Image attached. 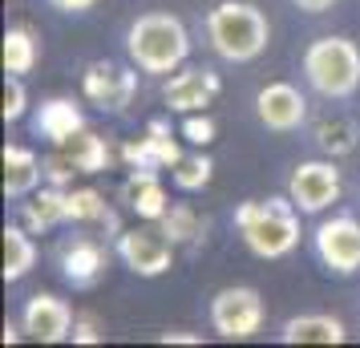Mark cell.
I'll return each instance as SVG.
<instances>
[{
  "label": "cell",
  "mask_w": 360,
  "mask_h": 348,
  "mask_svg": "<svg viewBox=\"0 0 360 348\" xmlns=\"http://www.w3.org/2000/svg\"><path fill=\"white\" fill-rule=\"evenodd\" d=\"M231 223L255 259H283L300 247V207L292 202V195L239 202Z\"/></svg>",
  "instance_id": "1"
},
{
  "label": "cell",
  "mask_w": 360,
  "mask_h": 348,
  "mask_svg": "<svg viewBox=\"0 0 360 348\" xmlns=\"http://www.w3.org/2000/svg\"><path fill=\"white\" fill-rule=\"evenodd\" d=\"M202 33H207L214 57H223L231 65H247L267 53L271 25L263 17V8L251 0H219L202 20Z\"/></svg>",
  "instance_id": "2"
},
{
  "label": "cell",
  "mask_w": 360,
  "mask_h": 348,
  "mask_svg": "<svg viewBox=\"0 0 360 348\" xmlns=\"http://www.w3.org/2000/svg\"><path fill=\"white\" fill-rule=\"evenodd\" d=\"M126 53L142 73L170 77L191 57V33L174 13H142L126 29Z\"/></svg>",
  "instance_id": "3"
},
{
  "label": "cell",
  "mask_w": 360,
  "mask_h": 348,
  "mask_svg": "<svg viewBox=\"0 0 360 348\" xmlns=\"http://www.w3.org/2000/svg\"><path fill=\"white\" fill-rule=\"evenodd\" d=\"M304 82L328 101H348L360 89V45L348 37H316L304 49Z\"/></svg>",
  "instance_id": "4"
},
{
  "label": "cell",
  "mask_w": 360,
  "mask_h": 348,
  "mask_svg": "<svg viewBox=\"0 0 360 348\" xmlns=\"http://www.w3.org/2000/svg\"><path fill=\"white\" fill-rule=\"evenodd\" d=\"M263 320H267V308H263L259 288L235 283V288H219L211 296V328L223 340H251L263 328Z\"/></svg>",
  "instance_id": "5"
},
{
  "label": "cell",
  "mask_w": 360,
  "mask_h": 348,
  "mask_svg": "<svg viewBox=\"0 0 360 348\" xmlns=\"http://www.w3.org/2000/svg\"><path fill=\"white\" fill-rule=\"evenodd\" d=\"M288 195L300 207V215H324L328 207H336L344 195V174L336 158H308L292 170L288 179Z\"/></svg>",
  "instance_id": "6"
},
{
  "label": "cell",
  "mask_w": 360,
  "mask_h": 348,
  "mask_svg": "<svg viewBox=\"0 0 360 348\" xmlns=\"http://www.w3.org/2000/svg\"><path fill=\"white\" fill-rule=\"evenodd\" d=\"M138 73L134 65H117V61H89L82 73V94L89 105H98L101 114H126L138 98Z\"/></svg>",
  "instance_id": "7"
},
{
  "label": "cell",
  "mask_w": 360,
  "mask_h": 348,
  "mask_svg": "<svg viewBox=\"0 0 360 348\" xmlns=\"http://www.w3.org/2000/svg\"><path fill=\"white\" fill-rule=\"evenodd\" d=\"M311 251L332 276H356L360 271V219L332 215L320 219L311 231Z\"/></svg>",
  "instance_id": "8"
},
{
  "label": "cell",
  "mask_w": 360,
  "mask_h": 348,
  "mask_svg": "<svg viewBox=\"0 0 360 348\" xmlns=\"http://www.w3.org/2000/svg\"><path fill=\"white\" fill-rule=\"evenodd\" d=\"M117 259L130 267L134 276L142 280H158L174 267V243L166 239L162 227H134V231H122L114 239Z\"/></svg>",
  "instance_id": "9"
},
{
  "label": "cell",
  "mask_w": 360,
  "mask_h": 348,
  "mask_svg": "<svg viewBox=\"0 0 360 348\" xmlns=\"http://www.w3.org/2000/svg\"><path fill=\"white\" fill-rule=\"evenodd\" d=\"M223 94V77L202 65H182L162 82V101L170 114H202Z\"/></svg>",
  "instance_id": "10"
},
{
  "label": "cell",
  "mask_w": 360,
  "mask_h": 348,
  "mask_svg": "<svg viewBox=\"0 0 360 348\" xmlns=\"http://www.w3.org/2000/svg\"><path fill=\"white\" fill-rule=\"evenodd\" d=\"M122 162L130 170H174L182 162V134L170 130L166 117H150L142 138L122 146Z\"/></svg>",
  "instance_id": "11"
},
{
  "label": "cell",
  "mask_w": 360,
  "mask_h": 348,
  "mask_svg": "<svg viewBox=\"0 0 360 348\" xmlns=\"http://www.w3.org/2000/svg\"><path fill=\"white\" fill-rule=\"evenodd\" d=\"M73 320H77V312L69 308V299L49 296V292L29 296L25 308H20V328H25V336L37 340V344H61V340H73Z\"/></svg>",
  "instance_id": "12"
},
{
  "label": "cell",
  "mask_w": 360,
  "mask_h": 348,
  "mask_svg": "<svg viewBox=\"0 0 360 348\" xmlns=\"http://www.w3.org/2000/svg\"><path fill=\"white\" fill-rule=\"evenodd\" d=\"M255 117L271 134H295L308 126V98L292 82H267L255 94Z\"/></svg>",
  "instance_id": "13"
},
{
  "label": "cell",
  "mask_w": 360,
  "mask_h": 348,
  "mask_svg": "<svg viewBox=\"0 0 360 348\" xmlns=\"http://www.w3.org/2000/svg\"><path fill=\"white\" fill-rule=\"evenodd\" d=\"M105 259H110V251L94 235H69L57 247V271L69 288H94L105 271Z\"/></svg>",
  "instance_id": "14"
},
{
  "label": "cell",
  "mask_w": 360,
  "mask_h": 348,
  "mask_svg": "<svg viewBox=\"0 0 360 348\" xmlns=\"http://www.w3.org/2000/svg\"><path fill=\"white\" fill-rule=\"evenodd\" d=\"M122 202L138 219L158 223L170 211V195H166V186H162V174L158 170H130L126 183H122Z\"/></svg>",
  "instance_id": "15"
},
{
  "label": "cell",
  "mask_w": 360,
  "mask_h": 348,
  "mask_svg": "<svg viewBox=\"0 0 360 348\" xmlns=\"http://www.w3.org/2000/svg\"><path fill=\"white\" fill-rule=\"evenodd\" d=\"M0 162H4V199H29L45 179V158H37V150L20 142H8L0 150Z\"/></svg>",
  "instance_id": "16"
},
{
  "label": "cell",
  "mask_w": 360,
  "mask_h": 348,
  "mask_svg": "<svg viewBox=\"0 0 360 348\" xmlns=\"http://www.w3.org/2000/svg\"><path fill=\"white\" fill-rule=\"evenodd\" d=\"M20 223L29 227L33 235H45V231H57L69 223V186H37L29 202L20 207Z\"/></svg>",
  "instance_id": "17"
},
{
  "label": "cell",
  "mask_w": 360,
  "mask_h": 348,
  "mask_svg": "<svg viewBox=\"0 0 360 348\" xmlns=\"http://www.w3.org/2000/svg\"><path fill=\"white\" fill-rule=\"evenodd\" d=\"M279 340L283 344H344L348 328H344L340 316H332V312H304V316L283 320Z\"/></svg>",
  "instance_id": "18"
},
{
  "label": "cell",
  "mask_w": 360,
  "mask_h": 348,
  "mask_svg": "<svg viewBox=\"0 0 360 348\" xmlns=\"http://www.w3.org/2000/svg\"><path fill=\"white\" fill-rule=\"evenodd\" d=\"M33 130H37V138L61 146L65 138H73L77 130H85V114H82V105H77L73 98H49V101L37 105Z\"/></svg>",
  "instance_id": "19"
},
{
  "label": "cell",
  "mask_w": 360,
  "mask_h": 348,
  "mask_svg": "<svg viewBox=\"0 0 360 348\" xmlns=\"http://www.w3.org/2000/svg\"><path fill=\"white\" fill-rule=\"evenodd\" d=\"M69 223H82V227H101L117 239L122 235V223H117V211L105 202L101 191L94 186H69Z\"/></svg>",
  "instance_id": "20"
},
{
  "label": "cell",
  "mask_w": 360,
  "mask_h": 348,
  "mask_svg": "<svg viewBox=\"0 0 360 348\" xmlns=\"http://www.w3.org/2000/svg\"><path fill=\"white\" fill-rule=\"evenodd\" d=\"M0 235H4V283H20L37 267L41 247L25 223H8Z\"/></svg>",
  "instance_id": "21"
},
{
  "label": "cell",
  "mask_w": 360,
  "mask_h": 348,
  "mask_svg": "<svg viewBox=\"0 0 360 348\" xmlns=\"http://www.w3.org/2000/svg\"><path fill=\"white\" fill-rule=\"evenodd\" d=\"M57 150H61L82 174H101V170H110V162H114L110 142H105L101 134H94V130H77L73 138H65Z\"/></svg>",
  "instance_id": "22"
},
{
  "label": "cell",
  "mask_w": 360,
  "mask_h": 348,
  "mask_svg": "<svg viewBox=\"0 0 360 348\" xmlns=\"http://www.w3.org/2000/svg\"><path fill=\"white\" fill-rule=\"evenodd\" d=\"M311 142H316V150L328 154V158H344V154H352V150L360 146V126L344 114L320 117V122L311 126Z\"/></svg>",
  "instance_id": "23"
},
{
  "label": "cell",
  "mask_w": 360,
  "mask_h": 348,
  "mask_svg": "<svg viewBox=\"0 0 360 348\" xmlns=\"http://www.w3.org/2000/svg\"><path fill=\"white\" fill-rule=\"evenodd\" d=\"M41 61V37L29 29V25H13L4 29V73H17V77H29Z\"/></svg>",
  "instance_id": "24"
},
{
  "label": "cell",
  "mask_w": 360,
  "mask_h": 348,
  "mask_svg": "<svg viewBox=\"0 0 360 348\" xmlns=\"http://www.w3.org/2000/svg\"><path fill=\"white\" fill-rule=\"evenodd\" d=\"M158 227L166 231V239L174 247H195L207 239V219L198 215L191 202H170V211L158 219Z\"/></svg>",
  "instance_id": "25"
},
{
  "label": "cell",
  "mask_w": 360,
  "mask_h": 348,
  "mask_svg": "<svg viewBox=\"0 0 360 348\" xmlns=\"http://www.w3.org/2000/svg\"><path fill=\"white\" fill-rule=\"evenodd\" d=\"M211 174H214V162L207 150H195V154H182V162L170 170V183L186 191V195H195L202 186H211Z\"/></svg>",
  "instance_id": "26"
},
{
  "label": "cell",
  "mask_w": 360,
  "mask_h": 348,
  "mask_svg": "<svg viewBox=\"0 0 360 348\" xmlns=\"http://www.w3.org/2000/svg\"><path fill=\"white\" fill-rule=\"evenodd\" d=\"M29 114V89H25V77L17 73H4V105H0V117L4 126H13Z\"/></svg>",
  "instance_id": "27"
},
{
  "label": "cell",
  "mask_w": 360,
  "mask_h": 348,
  "mask_svg": "<svg viewBox=\"0 0 360 348\" xmlns=\"http://www.w3.org/2000/svg\"><path fill=\"white\" fill-rule=\"evenodd\" d=\"M179 134H182V142H191L195 150H207L214 138H219V126H214V117L202 110V114H182Z\"/></svg>",
  "instance_id": "28"
},
{
  "label": "cell",
  "mask_w": 360,
  "mask_h": 348,
  "mask_svg": "<svg viewBox=\"0 0 360 348\" xmlns=\"http://www.w3.org/2000/svg\"><path fill=\"white\" fill-rule=\"evenodd\" d=\"M73 174H82V170L69 162L61 150H53L49 158H45V183H53V186H69V183H73Z\"/></svg>",
  "instance_id": "29"
},
{
  "label": "cell",
  "mask_w": 360,
  "mask_h": 348,
  "mask_svg": "<svg viewBox=\"0 0 360 348\" xmlns=\"http://www.w3.org/2000/svg\"><path fill=\"white\" fill-rule=\"evenodd\" d=\"M98 340H101V324H98V316L77 312V320H73V344H98Z\"/></svg>",
  "instance_id": "30"
},
{
  "label": "cell",
  "mask_w": 360,
  "mask_h": 348,
  "mask_svg": "<svg viewBox=\"0 0 360 348\" xmlns=\"http://www.w3.org/2000/svg\"><path fill=\"white\" fill-rule=\"evenodd\" d=\"M57 13H69V17H82L89 8H98V0H49Z\"/></svg>",
  "instance_id": "31"
},
{
  "label": "cell",
  "mask_w": 360,
  "mask_h": 348,
  "mask_svg": "<svg viewBox=\"0 0 360 348\" xmlns=\"http://www.w3.org/2000/svg\"><path fill=\"white\" fill-rule=\"evenodd\" d=\"M162 344H202V336H195V332H182V328H170L158 336Z\"/></svg>",
  "instance_id": "32"
},
{
  "label": "cell",
  "mask_w": 360,
  "mask_h": 348,
  "mask_svg": "<svg viewBox=\"0 0 360 348\" xmlns=\"http://www.w3.org/2000/svg\"><path fill=\"white\" fill-rule=\"evenodd\" d=\"M300 13H311V17H320V13H328V8H336L340 0H292Z\"/></svg>",
  "instance_id": "33"
}]
</instances>
